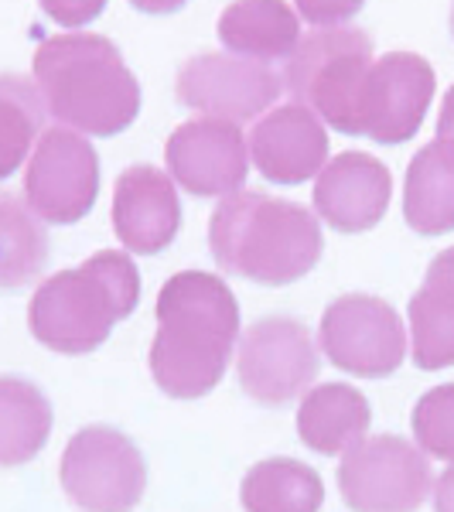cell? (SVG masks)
Here are the masks:
<instances>
[{"instance_id":"31","label":"cell","mask_w":454,"mask_h":512,"mask_svg":"<svg viewBox=\"0 0 454 512\" xmlns=\"http://www.w3.org/2000/svg\"><path fill=\"white\" fill-rule=\"evenodd\" d=\"M451 38H454V7H451Z\"/></svg>"},{"instance_id":"3","label":"cell","mask_w":454,"mask_h":512,"mask_svg":"<svg viewBox=\"0 0 454 512\" xmlns=\"http://www.w3.org/2000/svg\"><path fill=\"white\" fill-rule=\"evenodd\" d=\"M209 250L226 274L284 287L315 270L325 239L318 216L304 205L243 188L212 212Z\"/></svg>"},{"instance_id":"22","label":"cell","mask_w":454,"mask_h":512,"mask_svg":"<svg viewBox=\"0 0 454 512\" xmlns=\"http://www.w3.org/2000/svg\"><path fill=\"white\" fill-rule=\"evenodd\" d=\"M52 434V403L35 383L0 376V468L38 458Z\"/></svg>"},{"instance_id":"21","label":"cell","mask_w":454,"mask_h":512,"mask_svg":"<svg viewBox=\"0 0 454 512\" xmlns=\"http://www.w3.org/2000/svg\"><path fill=\"white\" fill-rule=\"evenodd\" d=\"M239 499L246 512H318L325 502V485L304 461L267 458L246 472Z\"/></svg>"},{"instance_id":"27","label":"cell","mask_w":454,"mask_h":512,"mask_svg":"<svg viewBox=\"0 0 454 512\" xmlns=\"http://www.w3.org/2000/svg\"><path fill=\"white\" fill-rule=\"evenodd\" d=\"M38 4L55 24L79 31V28H86L89 21H96L99 14L106 11L110 0H38Z\"/></svg>"},{"instance_id":"20","label":"cell","mask_w":454,"mask_h":512,"mask_svg":"<svg viewBox=\"0 0 454 512\" xmlns=\"http://www.w3.org/2000/svg\"><path fill=\"white\" fill-rule=\"evenodd\" d=\"M369 400L349 383H325L315 386L297 407V434L318 454H345L359 441H366Z\"/></svg>"},{"instance_id":"19","label":"cell","mask_w":454,"mask_h":512,"mask_svg":"<svg viewBox=\"0 0 454 512\" xmlns=\"http://www.w3.org/2000/svg\"><path fill=\"white\" fill-rule=\"evenodd\" d=\"M403 219L417 236L454 233V137H434L407 164Z\"/></svg>"},{"instance_id":"14","label":"cell","mask_w":454,"mask_h":512,"mask_svg":"<svg viewBox=\"0 0 454 512\" xmlns=\"http://www.w3.org/2000/svg\"><path fill=\"white\" fill-rule=\"evenodd\" d=\"M332 151L328 127L315 110L301 103H284L263 113L250 130V161L270 185H304L318 178Z\"/></svg>"},{"instance_id":"6","label":"cell","mask_w":454,"mask_h":512,"mask_svg":"<svg viewBox=\"0 0 454 512\" xmlns=\"http://www.w3.org/2000/svg\"><path fill=\"white\" fill-rule=\"evenodd\" d=\"M338 489L352 512H417L434 492L431 461L407 437H366L345 451Z\"/></svg>"},{"instance_id":"5","label":"cell","mask_w":454,"mask_h":512,"mask_svg":"<svg viewBox=\"0 0 454 512\" xmlns=\"http://www.w3.org/2000/svg\"><path fill=\"white\" fill-rule=\"evenodd\" d=\"M373 38L356 24L311 28L280 69L291 103L315 110L338 134L362 137V89L373 69Z\"/></svg>"},{"instance_id":"18","label":"cell","mask_w":454,"mask_h":512,"mask_svg":"<svg viewBox=\"0 0 454 512\" xmlns=\"http://www.w3.org/2000/svg\"><path fill=\"white\" fill-rule=\"evenodd\" d=\"M301 14L287 0H233L219 14V41L226 52L263 65L287 62L304 38Z\"/></svg>"},{"instance_id":"30","label":"cell","mask_w":454,"mask_h":512,"mask_svg":"<svg viewBox=\"0 0 454 512\" xmlns=\"http://www.w3.org/2000/svg\"><path fill=\"white\" fill-rule=\"evenodd\" d=\"M437 137H454V86L444 93L441 113H437Z\"/></svg>"},{"instance_id":"8","label":"cell","mask_w":454,"mask_h":512,"mask_svg":"<svg viewBox=\"0 0 454 512\" xmlns=\"http://www.w3.org/2000/svg\"><path fill=\"white\" fill-rule=\"evenodd\" d=\"M318 342L342 373L383 379L407 359V328L396 308L373 294H345L321 315Z\"/></svg>"},{"instance_id":"25","label":"cell","mask_w":454,"mask_h":512,"mask_svg":"<svg viewBox=\"0 0 454 512\" xmlns=\"http://www.w3.org/2000/svg\"><path fill=\"white\" fill-rule=\"evenodd\" d=\"M414 441L427 458L454 465V383L427 390L414 407Z\"/></svg>"},{"instance_id":"23","label":"cell","mask_w":454,"mask_h":512,"mask_svg":"<svg viewBox=\"0 0 454 512\" xmlns=\"http://www.w3.org/2000/svg\"><path fill=\"white\" fill-rule=\"evenodd\" d=\"M48 263V233L31 205L0 192V291H14L41 277Z\"/></svg>"},{"instance_id":"9","label":"cell","mask_w":454,"mask_h":512,"mask_svg":"<svg viewBox=\"0 0 454 512\" xmlns=\"http://www.w3.org/2000/svg\"><path fill=\"white\" fill-rule=\"evenodd\" d=\"M96 195V147L69 127H48L24 168V202L31 212L52 226H72L93 212Z\"/></svg>"},{"instance_id":"11","label":"cell","mask_w":454,"mask_h":512,"mask_svg":"<svg viewBox=\"0 0 454 512\" xmlns=\"http://www.w3.org/2000/svg\"><path fill=\"white\" fill-rule=\"evenodd\" d=\"M239 386L267 407H284L318 376V349L311 332L294 318L253 321L239 338Z\"/></svg>"},{"instance_id":"2","label":"cell","mask_w":454,"mask_h":512,"mask_svg":"<svg viewBox=\"0 0 454 512\" xmlns=\"http://www.w3.org/2000/svg\"><path fill=\"white\" fill-rule=\"evenodd\" d=\"M31 76L45 113L82 137H117L140 113V82L106 35L69 31L41 41Z\"/></svg>"},{"instance_id":"13","label":"cell","mask_w":454,"mask_h":512,"mask_svg":"<svg viewBox=\"0 0 454 512\" xmlns=\"http://www.w3.org/2000/svg\"><path fill=\"white\" fill-rule=\"evenodd\" d=\"M434 65L417 52H386L373 62L362 89V137L407 144L434 103Z\"/></svg>"},{"instance_id":"15","label":"cell","mask_w":454,"mask_h":512,"mask_svg":"<svg viewBox=\"0 0 454 512\" xmlns=\"http://www.w3.org/2000/svg\"><path fill=\"white\" fill-rule=\"evenodd\" d=\"M315 216L338 233H366L383 222L393 198V175L366 151H345L315 178Z\"/></svg>"},{"instance_id":"26","label":"cell","mask_w":454,"mask_h":512,"mask_svg":"<svg viewBox=\"0 0 454 512\" xmlns=\"http://www.w3.org/2000/svg\"><path fill=\"white\" fill-rule=\"evenodd\" d=\"M366 0H294V11L311 28H335V24H349L362 11Z\"/></svg>"},{"instance_id":"1","label":"cell","mask_w":454,"mask_h":512,"mask_svg":"<svg viewBox=\"0 0 454 512\" xmlns=\"http://www.w3.org/2000/svg\"><path fill=\"white\" fill-rule=\"evenodd\" d=\"M239 349V304L229 284L205 270H181L158 294L151 376L175 400L216 390Z\"/></svg>"},{"instance_id":"4","label":"cell","mask_w":454,"mask_h":512,"mask_svg":"<svg viewBox=\"0 0 454 512\" xmlns=\"http://www.w3.org/2000/svg\"><path fill=\"white\" fill-rule=\"evenodd\" d=\"M140 274L123 250H99L72 270H59L28 304V328L45 349L86 355L110 338L113 325L134 315Z\"/></svg>"},{"instance_id":"16","label":"cell","mask_w":454,"mask_h":512,"mask_svg":"<svg viewBox=\"0 0 454 512\" xmlns=\"http://www.w3.org/2000/svg\"><path fill=\"white\" fill-rule=\"evenodd\" d=\"M181 229L178 185L154 164H134L113 185V233L123 250L154 256L168 250Z\"/></svg>"},{"instance_id":"7","label":"cell","mask_w":454,"mask_h":512,"mask_svg":"<svg viewBox=\"0 0 454 512\" xmlns=\"http://www.w3.org/2000/svg\"><path fill=\"white\" fill-rule=\"evenodd\" d=\"M59 478L82 512H134L147 489V465L127 434L86 427L65 444Z\"/></svg>"},{"instance_id":"12","label":"cell","mask_w":454,"mask_h":512,"mask_svg":"<svg viewBox=\"0 0 454 512\" xmlns=\"http://www.w3.org/2000/svg\"><path fill=\"white\" fill-rule=\"evenodd\" d=\"M164 164L178 188L195 198H229L250 175V140L239 123L198 117L175 127L164 144Z\"/></svg>"},{"instance_id":"28","label":"cell","mask_w":454,"mask_h":512,"mask_svg":"<svg viewBox=\"0 0 454 512\" xmlns=\"http://www.w3.org/2000/svg\"><path fill=\"white\" fill-rule=\"evenodd\" d=\"M434 512H454V465L434 482Z\"/></svg>"},{"instance_id":"17","label":"cell","mask_w":454,"mask_h":512,"mask_svg":"<svg viewBox=\"0 0 454 512\" xmlns=\"http://www.w3.org/2000/svg\"><path fill=\"white\" fill-rule=\"evenodd\" d=\"M410 359L437 373L454 366V246L431 260L420 291L410 297Z\"/></svg>"},{"instance_id":"10","label":"cell","mask_w":454,"mask_h":512,"mask_svg":"<svg viewBox=\"0 0 454 512\" xmlns=\"http://www.w3.org/2000/svg\"><path fill=\"white\" fill-rule=\"evenodd\" d=\"M178 103L212 120H260L284 96V79L274 65L239 59L233 52H202L178 69Z\"/></svg>"},{"instance_id":"29","label":"cell","mask_w":454,"mask_h":512,"mask_svg":"<svg viewBox=\"0 0 454 512\" xmlns=\"http://www.w3.org/2000/svg\"><path fill=\"white\" fill-rule=\"evenodd\" d=\"M188 0H130V7H137L140 14H175Z\"/></svg>"},{"instance_id":"24","label":"cell","mask_w":454,"mask_h":512,"mask_svg":"<svg viewBox=\"0 0 454 512\" xmlns=\"http://www.w3.org/2000/svg\"><path fill=\"white\" fill-rule=\"evenodd\" d=\"M45 134V99L35 79L4 72L0 76V181H7L31 158Z\"/></svg>"}]
</instances>
